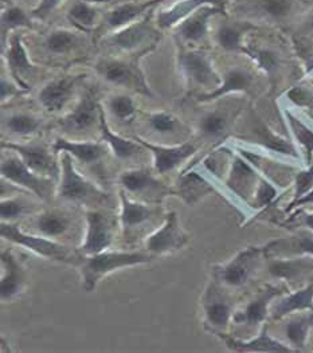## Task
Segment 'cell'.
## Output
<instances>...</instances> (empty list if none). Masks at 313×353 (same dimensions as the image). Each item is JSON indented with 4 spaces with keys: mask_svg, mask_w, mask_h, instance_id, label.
<instances>
[{
    "mask_svg": "<svg viewBox=\"0 0 313 353\" xmlns=\"http://www.w3.org/2000/svg\"><path fill=\"white\" fill-rule=\"evenodd\" d=\"M151 255L144 252H100L89 256L82 265L83 288L86 292H93L97 282L110 272L127 266L147 263Z\"/></svg>",
    "mask_w": 313,
    "mask_h": 353,
    "instance_id": "1",
    "label": "cell"
},
{
    "mask_svg": "<svg viewBox=\"0 0 313 353\" xmlns=\"http://www.w3.org/2000/svg\"><path fill=\"white\" fill-rule=\"evenodd\" d=\"M154 12L150 11L141 19L125 26L117 31L109 32L104 38V45L119 49V50L132 51L144 49L151 50L152 48H147V45L155 46L157 42V30L154 25Z\"/></svg>",
    "mask_w": 313,
    "mask_h": 353,
    "instance_id": "2",
    "label": "cell"
},
{
    "mask_svg": "<svg viewBox=\"0 0 313 353\" xmlns=\"http://www.w3.org/2000/svg\"><path fill=\"white\" fill-rule=\"evenodd\" d=\"M96 70L105 81L110 83L130 88L147 96H152L151 89L145 83L144 76L139 69L137 59L127 62L123 59L103 58L96 63Z\"/></svg>",
    "mask_w": 313,
    "mask_h": 353,
    "instance_id": "3",
    "label": "cell"
},
{
    "mask_svg": "<svg viewBox=\"0 0 313 353\" xmlns=\"http://www.w3.org/2000/svg\"><path fill=\"white\" fill-rule=\"evenodd\" d=\"M61 170H62V180L59 187L61 198L73 201V202H90V201H101L106 198L104 194L100 190H97L92 183L79 176L72 163L70 153L68 152H62Z\"/></svg>",
    "mask_w": 313,
    "mask_h": 353,
    "instance_id": "4",
    "label": "cell"
},
{
    "mask_svg": "<svg viewBox=\"0 0 313 353\" xmlns=\"http://www.w3.org/2000/svg\"><path fill=\"white\" fill-rule=\"evenodd\" d=\"M164 0H127L116 4L101 17L99 30L113 32L145 17Z\"/></svg>",
    "mask_w": 313,
    "mask_h": 353,
    "instance_id": "5",
    "label": "cell"
},
{
    "mask_svg": "<svg viewBox=\"0 0 313 353\" xmlns=\"http://www.w3.org/2000/svg\"><path fill=\"white\" fill-rule=\"evenodd\" d=\"M179 65L185 78L196 85L215 90L222 82L212 66L211 58L203 51H182L179 54Z\"/></svg>",
    "mask_w": 313,
    "mask_h": 353,
    "instance_id": "6",
    "label": "cell"
},
{
    "mask_svg": "<svg viewBox=\"0 0 313 353\" xmlns=\"http://www.w3.org/2000/svg\"><path fill=\"white\" fill-rule=\"evenodd\" d=\"M301 1V0H300ZM299 0H245L236 8L243 15L270 23H285L297 10Z\"/></svg>",
    "mask_w": 313,
    "mask_h": 353,
    "instance_id": "7",
    "label": "cell"
},
{
    "mask_svg": "<svg viewBox=\"0 0 313 353\" xmlns=\"http://www.w3.org/2000/svg\"><path fill=\"white\" fill-rule=\"evenodd\" d=\"M222 12H225L223 6L206 4L199 7L179 25L174 27L176 38L184 43L202 42L209 34L210 21Z\"/></svg>",
    "mask_w": 313,
    "mask_h": 353,
    "instance_id": "8",
    "label": "cell"
},
{
    "mask_svg": "<svg viewBox=\"0 0 313 353\" xmlns=\"http://www.w3.org/2000/svg\"><path fill=\"white\" fill-rule=\"evenodd\" d=\"M0 232L4 239L18 243L21 246H25L31 252H37L38 255H42L45 258L55 259V261H66V262L72 259L70 252H68V249H65L63 246L43 238L27 235L14 225L3 223L0 228Z\"/></svg>",
    "mask_w": 313,
    "mask_h": 353,
    "instance_id": "9",
    "label": "cell"
},
{
    "mask_svg": "<svg viewBox=\"0 0 313 353\" xmlns=\"http://www.w3.org/2000/svg\"><path fill=\"white\" fill-rule=\"evenodd\" d=\"M1 175L27 190L32 191L41 199H48L50 194V181L37 176L26 163L18 157H8L1 163Z\"/></svg>",
    "mask_w": 313,
    "mask_h": 353,
    "instance_id": "10",
    "label": "cell"
},
{
    "mask_svg": "<svg viewBox=\"0 0 313 353\" xmlns=\"http://www.w3.org/2000/svg\"><path fill=\"white\" fill-rule=\"evenodd\" d=\"M3 54H4V58L10 68V72L15 78L17 83L22 89L28 90L30 86L27 85L25 78H31V77L35 76L37 68L30 61V57L27 54L25 43H23L22 34L14 32L10 37L6 48L3 49Z\"/></svg>",
    "mask_w": 313,
    "mask_h": 353,
    "instance_id": "11",
    "label": "cell"
},
{
    "mask_svg": "<svg viewBox=\"0 0 313 353\" xmlns=\"http://www.w3.org/2000/svg\"><path fill=\"white\" fill-rule=\"evenodd\" d=\"M101 120V105L93 92H86L73 112L65 116L61 121V125L68 130H88Z\"/></svg>",
    "mask_w": 313,
    "mask_h": 353,
    "instance_id": "12",
    "label": "cell"
},
{
    "mask_svg": "<svg viewBox=\"0 0 313 353\" xmlns=\"http://www.w3.org/2000/svg\"><path fill=\"white\" fill-rule=\"evenodd\" d=\"M81 76H68L57 78L39 92V102L49 112L57 113L72 99Z\"/></svg>",
    "mask_w": 313,
    "mask_h": 353,
    "instance_id": "13",
    "label": "cell"
},
{
    "mask_svg": "<svg viewBox=\"0 0 313 353\" xmlns=\"http://www.w3.org/2000/svg\"><path fill=\"white\" fill-rule=\"evenodd\" d=\"M265 249L261 248H249L239 252L232 262L219 270V277L230 286H242L248 282L252 276L253 269L256 268L257 259Z\"/></svg>",
    "mask_w": 313,
    "mask_h": 353,
    "instance_id": "14",
    "label": "cell"
},
{
    "mask_svg": "<svg viewBox=\"0 0 313 353\" xmlns=\"http://www.w3.org/2000/svg\"><path fill=\"white\" fill-rule=\"evenodd\" d=\"M185 241L187 238L183 234L182 228H179L176 214L171 212L167 215L164 226L148 238L147 248L151 252L165 254L181 249L184 246Z\"/></svg>",
    "mask_w": 313,
    "mask_h": 353,
    "instance_id": "15",
    "label": "cell"
},
{
    "mask_svg": "<svg viewBox=\"0 0 313 353\" xmlns=\"http://www.w3.org/2000/svg\"><path fill=\"white\" fill-rule=\"evenodd\" d=\"M112 225L110 221L97 211L88 212V232L86 242L81 252L88 255H94L104 252L112 243Z\"/></svg>",
    "mask_w": 313,
    "mask_h": 353,
    "instance_id": "16",
    "label": "cell"
},
{
    "mask_svg": "<svg viewBox=\"0 0 313 353\" xmlns=\"http://www.w3.org/2000/svg\"><path fill=\"white\" fill-rule=\"evenodd\" d=\"M1 147L21 154L27 167L35 174H45L49 176H58V165L48 150L39 145H21L12 143H1Z\"/></svg>",
    "mask_w": 313,
    "mask_h": 353,
    "instance_id": "17",
    "label": "cell"
},
{
    "mask_svg": "<svg viewBox=\"0 0 313 353\" xmlns=\"http://www.w3.org/2000/svg\"><path fill=\"white\" fill-rule=\"evenodd\" d=\"M136 140L148 151L152 152L154 160H155V168L160 174L174 170L196 151V147L191 143H184L182 145H176V147H161V145L150 144L145 140L139 137H136Z\"/></svg>",
    "mask_w": 313,
    "mask_h": 353,
    "instance_id": "18",
    "label": "cell"
},
{
    "mask_svg": "<svg viewBox=\"0 0 313 353\" xmlns=\"http://www.w3.org/2000/svg\"><path fill=\"white\" fill-rule=\"evenodd\" d=\"M1 50L6 48L10 37L19 28H34V18L25 8L12 0H1Z\"/></svg>",
    "mask_w": 313,
    "mask_h": 353,
    "instance_id": "19",
    "label": "cell"
},
{
    "mask_svg": "<svg viewBox=\"0 0 313 353\" xmlns=\"http://www.w3.org/2000/svg\"><path fill=\"white\" fill-rule=\"evenodd\" d=\"M225 0H178L171 7L161 10L156 14L155 23L160 30H168L174 28L179 25L187 17H190L194 11H196L199 7L206 4H215V6H223Z\"/></svg>",
    "mask_w": 313,
    "mask_h": 353,
    "instance_id": "20",
    "label": "cell"
},
{
    "mask_svg": "<svg viewBox=\"0 0 313 353\" xmlns=\"http://www.w3.org/2000/svg\"><path fill=\"white\" fill-rule=\"evenodd\" d=\"M256 28L249 21H223L216 27L215 41L223 50L243 52L245 35Z\"/></svg>",
    "mask_w": 313,
    "mask_h": 353,
    "instance_id": "21",
    "label": "cell"
},
{
    "mask_svg": "<svg viewBox=\"0 0 313 353\" xmlns=\"http://www.w3.org/2000/svg\"><path fill=\"white\" fill-rule=\"evenodd\" d=\"M253 79H254L253 74L249 73L245 69H241V68L230 69L222 78L221 85L212 92L201 94L198 97V101H212V100H218V99H221L226 94H230V93L248 92L253 85Z\"/></svg>",
    "mask_w": 313,
    "mask_h": 353,
    "instance_id": "22",
    "label": "cell"
},
{
    "mask_svg": "<svg viewBox=\"0 0 313 353\" xmlns=\"http://www.w3.org/2000/svg\"><path fill=\"white\" fill-rule=\"evenodd\" d=\"M313 270L312 255H293L292 258H279L270 262L269 273L273 277L297 281Z\"/></svg>",
    "mask_w": 313,
    "mask_h": 353,
    "instance_id": "23",
    "label": "cell"
},
{
    "mask_svg": "<svg viewBox=\"0 0 313 353\" xmlns=\"http://www.w3.org/2000/svg\"><path fill=\"white\" fill-rule=\"evenodd\" d=\"M1 265L3 274L0 282V294L3 300H10L21 292L25 282V274L11 252L1 254Z\"/></svg>",
    "mask_w": 313,
    "mask_h": 353,
    "instance_id": "24",
    "label": "cell"
},
{
    "mask_svg": "<svg viewBox=\"0 0 313 353\" xmlns=\"http://www.w3.org/2000/svg\"><path fill=\"white\" fill-rule=\"evenodd\" d=\"M259 181V172L254 170L253 164L245 159L242 154L235 156L232 163V171L228 180L229 187L236 195L245 196L250 188Z\"/></svg>",
    "mask_w": 313,
    "mask_h": 353,
    "instance_id": "25",
    "label": "cell"
},
{
    "mask_svg": "<svg viewBox=\"0 0 313 353\" xmlns=\"http://www.w3.org/2000/svg\"><path fill=\"white\" fill-rule=\"evenodd\" d=\"M226 344L230 350L238 352H294L296 350L280 343L279 340L270 337L267 334V328L263 327L259 337L249 341H239L226 339Z\"/></svg>",
    "mask_w": 313,
    "mask_h": 353,
    "instance_id": "26",
    "label": "cell"
},
{
    "mask_svg": "<svg viewBox=\"0 0 313 353\" xmlns=\"http://www.w3.org/2000/svg\"><path fill=\"white\" fill-rule=\"evenodd\" d=\"M52 148L55 152H68L85 164L97 163L106 153L104 144L101 143H76L63 137H58Z\"/></svg>",
    "mask_w": 313,
    "mask_h": 353,
    "instance_id": "27",
    "label": "cell"
},
{
    "mask_svg": "<svg viewBox=\"0 0 313 353\" xmlns=\"http://www.w3.org/2000/svg\"><path fill=\"white\" fill-rule=\"evenodd\" d=\"M66 19L79 31L89 32L93 28L99 27L101 22V15L92 1L77 0L68 10Z\"/></svg>",
    "mask_w": 313,
    "mask_h": 353,
    "instance_id": "28",
    "label": "cell"
},
{
    "mask_svg": "<svg viewBox=\"0 0 313 353\" xmlns=\"http://www.w3.org/2000/svg\"><path fill=\"white\" fill-rule=\"evenodd\" d=\"M281 294V292L276 288H267L263 292H261L254 300H252L250 303L245 307L243 312L236 314L235 321L248 324V325H257L262 323L266 316H267V306L270 305V301Z\"/></svg>",
    "mask_w": 313,
    "mask_h": 353,
    "instance_id": "29",
    "label": "cell"
},
{
    "mask_svg": "<svg viewBox=\"0 0 313 353\" xmlns=\"http://www.w3.org/2000/svg\"><path fill=\"white\" fill-rule=\"evenodd\" d=\"M299 310H312L313 312V283L281 299L279 303L274 305L272 310V317L274 320H279Z\"/></svg>",
    "mask_w": 313,
    "mask_h": 353,
    "instance_id": "30",
    "label": "cell"
},
{
    "mask_svg": "<svg viewBox=\"0 0 313 353\" xmlns=\"http://www.w3.org/2000/svg\"><path fill=\"white\" fill-rule=\"evenodd\" d=\"M265 252H272L274 255H312L313 256V232H303L290 239H281L269 243L265 248Z\"/></svg>",
    "mask_w": 313,
    "mask_h": 353,
    "instance_id": "31",
    "label": "cell"
},
{
    "mask_svg": "<svg viewBox=\"0 0 313 353\" xmlns=\"http://www.w3.org/2000/svg\"><path fill=\"white\" fill-rule=\"evenodd\" d=\"M252 133L256 137V141L262 145L263 148L269 151L287 154L290 157H299V153L294 150V147L281 136L276 134L270 128L265 125L262 121H254Z\"/></svg>",
    "mask_w": 313,
    "mask_h": 353,
    "instance_id": "32",
    "label": "cell"
},
{
    "mask_svg": "<svg viewBox=\"0 0 313 353\" xmlns=\"http://www.w3.org/2000/svg\"><path fill=\"white\" fill-rule=\"evenodd\" d=\"M81 41L82 38L77 31L55 28L46 34L43 39V48L54 55H63L79 48Z\"/></svg>",
    "mask_w": 313,
    "mask_h": 353,
    "instance_id": "33",
    "label": "cell"
},
{
    "mask_svg": "<svg viewBox=\"0 0 313 353\" xmlns=\"http://www.w3.org/2000/svg\"><path fill=\"white\" fill-rule=\"evenodd\" d=\"M121 184L131 192H139V194H154L157 191H168L161 183H159L150 174L145 171H128L124 172L120 177Z\"/></svg>",
    "mask_w": 313,
    "mask_h": 353,
    "instance_id": "34",
    "label": "cell"
},
{
    "mask_svg": "<svg viewBox=\"0 0 313 353\" xmlns=\"http://www.w3.org/2000/svg\"><path fill=\"white\" fill-rule=\"evenodd\" d=\"M100 126H101V134L104 139L105 143L110 147V150L114 152V154L120 159H130L134 156L136 153L140 151V147L137 143H133L131 140H127L119 134H114L106 123L105 119L104 109L101 108V120H100Z\"/></svg>",
    "mask_w": 313,
    "mask_h": 353,
    "instance_id": "35",
    "label": "cell"
},
{
    "mask_svg": "<svg viewBox=\"0 0 313 353\" xmlns=\"http://www.w3.org/2000/svg\"><path fill=\"white\" fill-rule=\"evenodd\" d=\"M312 325L313 312H311L310 314H304L301 317H296L287 323L285 334H287L289 343L296 348V351H299L307 345Z\"/></svg>",
    "mask_w": 313,
    "mask_h": 353,
    "instance_id": "36",
    "label": "cell"
},
{
    "mask_svg": "<svg viewBox=\"0 0 313 353\" xmlns=\"http://www.w3.org/2000/svg\"><path fill=\"white\" fill-rule=\"evenodd\" d=\"M284 117L293 137L304 148V151L308 154V161L311 163V156L313 153V129L307 125L303 120L296 117L290 110H284Z\"/></svg>",
    "mask_w": 313,
    "mask_h": 353,
    "instance_id": "37",
    "label": "cell"
},
{
    "mask_svg": "<svg viewBox=\"0 0 313 353\" xmlns=\"http://www.w3.org/2000/svg\"><path fill=\"white\" fill-rule=\"evenodd\" d=\"M229 128V117L225 112L215 110L205 114L199 121V132L203 137L219 139Z\"/></svg>",
    "mask_w": 313,
    "mask_h": 353,
    "instance_id": "38",
    "label": "cell"
},
{
    "mask_svg": "<svg viewBox=\"0 0 313 353\" xmlns=\"http://www.w3.org/2000/svg\"><path fill=\"white\" fill-rule=\"evenodd\" d=\"M121 204H123V212H121V221L125 228H131L137 225H141L143 222L148 221L152 215V210L150 207H145L139 203L131 202L125 198V195L121 192Z\"/></svg>",
    "mask_w": 313,
    "mask_h": 353,
    "instance_id": "39",
    "label": "cell"
},
{
    "mask_svg": "<svg viewBox=\"0 0 313 353\" xmlns=\"http://www.w3.org/2000/svg\"><path fill=\"white\" fill-rule=\"evenodd\" d=\"M3 125L15 134L27 136L35 133L42 125V121L38 117H34L27 113H15L4 119Z\"/></svg>",
    "mask_w": 313,
    "mask_h": 353,
    "instance_id": "40",
    "label": "cell"
},
{
    "mask_svg": "<svg viewBox=\"0 0 313 353\" xmlns=\"http://www.w3.org/2000/svg\"><path fill=\"white\" fill-rule=\"evenodd\" d=\"M243 52L252 57L259 68L267 74H273L279 70L281 65L280 55L272 49H263V48H245Z\"/></svg>",
    "mask_w": 313,
    "mask_h": 353,
    "instance_id": "41",
    "label": "cell"
},
{
    "mask_svg": "<svg viewBox=\"0 0 313 353\" xmlns=\"http://www.w3.org/2000/svg\"><path fill=\"white\" fill-rule=\"evenodd\" d=\"M181 187H182V196L187 203L195 202L196 199H199L202 195L208 194L211 190L208 185V183L194 172L183 177Z\"/></svg>",
    "mask_w": 313,
    "mask_h": 353,
    "instance_id": "42",
    "label": "cell"
},
{
    "mask_svg": "<svg viewBox=\"0 0 313 353\" xmlns=\"http://www.w3.org/2000/svg\"><path fill=\"white\" fill-rule=\"evenodd\" d=\"M38 228L48 236H55L66 231L69 221L63 215L54 214V212H45L38 218Z\"/></svg>",
    "mask_w": 313,
    "mask_h": 353,
    "instance_id": "43",
    "label": "cell"
},
{
    "mask_svg": "<svg viewBox=\"0 0 313 353\" xmlns=\"http://www.w3.org/2000/svg\"><path fill=\"white\" fill-rule=\"evenodd\" d=\"M208 321L214 327H226L230 321L232 307L230 305L222 300H214L206 305Z\"/></svg>",
    "mask_w": 313,
    "mask_h": 353,
    "instance_id": "44",
    "label": "cell"
},
{
    "mask_svg": "<svg viewBox=\"0 0 313 353\" xmlns=\"http://www.w3.org/2000/svg\"><path fill=\"white\" fill-rule=\"evenodd\" d=\"M109 108L116 117L125 121L136 114L134 102L130 96H114L109 101Z\"/></svg>",
    "mask_w": 313,
    "mask_h": 353,
    "instance_id": "45",
    "label": "cell"
},
{
    "mask_svg": "<svg viewBox=\"0 0 313 353\" xmlns=\"http://www.w3.org/2000/svg\"><path fill=\"white\" fill-rule=\"evenodd\" d=\"M313 188V163L311 165L304 170L300 171L296 179H294V201L300 199L301 196H304L305 194H308ZM293 201V202H294Z\"/></svg>",
    "mask_w": 313,
    "mask_h": 353,
    "instance_id": "46",
    "label": "cell"
},
{
    "mask_svg": "<svg viewBox=\"0 0 313 353\" xmlns=\"http://www.w3.org/2000/svg\"><path fill=\"white\" fill-rule=\"evenodd\" d=\"M65 0H38L37 6L31 10L34 19L45 22L63 4Z\"/></svg>",
    "mask_w": 313,
    "mask_h": 353,
    "instance_id": "47",
    "label": "cell"
},
{
    "mask_svg": "<svg viewBox=\"0 0 313 353\" xmlns=\"http://www.w3.org/2000/svg\"><path fill=\"white\" fill-rule=\"evenodd\" d=\"M148 121H150V125L152 126V129L156 130L159 133L172 132V130H175V128L178 125L176 119L172 114L164 113V112L152 113L150 116Z\"/></svg>",
    "mask_w": 313,
    "mask_h": 353,
    "instance_id": "48",
    "label": "cell"
},
{
    "mask_svg": "<svg viewBox=\"0 0 313 353\" xmlns=\"http://www.w3.org/2000/svg\"><path fill=\"white\" fill-rule=\"evenodd\" d=\"M277 196V188L266 179L260 180L256 192V207H265L273 202Z\"/></svg>",
    "mask_w": 313,
    "mask_h": 353,
    "instance_id": "49",
    "label": "cell"
},
{
    "mask_svg": "<svg viewBox=\"0 0 313 353\" xmlns=\"http://www.w3.org/2000/svg\"><path fill=\"white\" fill-rule=\"evenodd\" d=\"M287 96L289 101L293 102L297 106H307V105H310V102L312 101L311 93L307 89L301 88V86L292 88L287 92Z\"/></svg>",
    "mask_w": 313,
    "mask_h": 353,
    "instance_id": "50",
    "label": "cell"
},
{
    "mask_svg": "<svg viewBox=\"0 0 313 353\" xmlns=\"http://www.w3.org/2000/svg\"><path fill=\"white\" fill-rule=\"evenodd\" d=\"M25 210V205L17 201H3L0 205V212H1V219H14L18 215H21Z\"/></svg>",
    "mask_w": 313,
    "mask_h": 353,
    "instance_id": "51",
    "label": "cell"
},
{
    "mask_svg": "<svg viewBox=\"0 0 313 353\" xmlns=\"http://www.w3.org/2000/svg\"><path fill=\"white\" fill-rule=\"evenodd\" d=\"M0 92H1V101H6L7 99H12L15 96L23 94L27 90L22 89L19 85H14L10 81H7L4 77L1 78V83H0Z\"/></svg>",
    "mask_w": 313,
    "mask_h": 353,
    "instance_id": "52",
    "label": "cell"
},
{
    "mask_svg": "<svg viewBox=\"0 0 313 353\" xmlns=\"http://www.w3.org/2000/svg\"><path fill=\"white\" fill-rule=\"evenodd\" d=\"M308 204H313V188L310 191V192H308V194H305L304 196H301L300 199H297V201L292 202L290 207H289V210H290V208H294V207L308 205Z\"/></svg>",
    "mask_w": 313,
    "mask_h": 353,
    "instance_id": "53",
    "label": "cell"
},
{
    "mask_svg": "<svg viewBox=\"0 0 313 353\" xmlns=\"http://www.w3.org/2000/svg\"><path fill=\"white\" fill-rule=\"evenodd\" d=\"M304 225L313 231V212L304 216Z\"/></svg>",
    "mask_w": 313,
    "mask_h": 353,
    "instance_id": "54",
    "label": "cell"
},
{
    "mask_svg": "<svg viewBox=\"0 0 313 353\" xmlns=\"http://www.w3.org/2000/svg\"><path fill=\"white\" fill-rule=\"evenodd\" d=\"M307 26H308V28L311 30L313 32V10L311 11V14H310V17H308V21H307Z\"/></svg>",
    "mask_w": 313,
    "mask_h": 353,
    "instance_id": "55",
    "label": "cell"
},
{
    "mask_svg": "<svg viewBox=\"0 0 313 353\" xmlns=\"http://www.w3.org/2000/svg\"><path fill=\"white\" fill-rule=\"evenodd\" d=\"M89 1H92L93 4H106V3H110L113 0H89Z\"/></svg>",
    "mask_w": 313,
    "mask_h": 353,
    "instance_id": "56",
    "label": "cell"
},
{
    "mask_svg": "<svg viewBox=\"0 0 313 353\" xmlns=\"http://www.w3.org/2000/svg\"><path fill=\"white\" fill-rule=\"evenodd\" d=\"M307 68H308V72H312L313 70V55L310 57L308 59V63H307Z\"/></svg>",
    "mask_w": 313,
    "mask_h": 353,
    "instance_id": "57",
    "label": "cell"
},
{
    "mask_svg": "<svg viewBox=\"0 0 313 353\" xmlns=\"http://www.w3.org/2000/svg\"><path fill=\"white\" fill-rule=\"evenodd\" d=\"M301 1H307V0H301Z\"/></svg>",
    "mask_w": 313,
    "mask_h": 353,
    "instance_id": "58",
    "label": "cell"
}]
</instances>
